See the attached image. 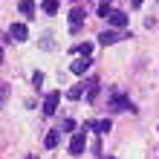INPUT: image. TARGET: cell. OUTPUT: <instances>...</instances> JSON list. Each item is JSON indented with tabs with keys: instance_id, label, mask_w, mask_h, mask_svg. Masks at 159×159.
Here are the masks:
<instances>
[{
	"instance_id": "1",
	"label": "cell",
	"mask_w": 159,
	"mask_h": 159,
	"mask_svg": "<svg viewBox=\"0 0 159 159\" xmlns=\"http://www.w3.org/2000/svg\"><path fill=\"white\" fill-rule=\"evenodd\" d=\"M110 110H121V113H136V104L130 98L121 96V90H113L110 93Z\"/></svg>"
},
{
	"instance_id": "2",
	"label": "cell",
	"mask_w": 159,
	"mask_h": 159,
	"mask_svg": "<svg viewBox=\"0 0 159 159\" xmlns=\"http://www.w3.org/2000/svg\"><path fill=\"white\" fill-rule=\"evenodd\" d=\"M127 38V32H113V29H104L98 35V43H104V46H113V43H119V41H125Z\"/></svg>"
},
{
	"instance_id": "3",
	"label": "cell",
	"mask_w": 159,
	"mask_h": 159,
	"mask_svg": "<svg viewBox=\"0 0 159 159\" xmlns=\"http://www.w3.org/2000/svg\"><path fill=\"white\" fill-rule=\"evenodd\" d=\"M58 101H61V90L49 93V96L43 98V116H52L55 110H58Z\"/></svg>"
},
{
	"instance_id": "4",
	"label": "cell",
	"mask_w": 159,
	"mask_h": 159,
	"mask_svg": "<svg viewBox=\"0 0 159 159\" xmlns=\"http://www.w3.org/2000/svg\"><path fill=\"white\" fill-rule=\"evenodd\" d=\"M84 148H87V136H84V130H81V133L72 136V142H70V153H72V156H81V153H84Z\"/></svg>"
},
{
	"instance_id": "5",
	"label": "cell",
	"mask_w": 159,
	"mask_h": 159,
	"mask_svg": "<svg viewBox=\"0 0 159 159\" xmlns=\"http://www.w3.org/2000/svg\"><path fill=\"white\" fill-rule=\"evenodd\" d=\"M110 119H101V121H84V130H96V133H110Z\"/></svg>"
},
{
	"instance_id": "6",
	"label": "cell",
	"mask_w": 159,
	"mask_h": 159,
	"mask_svg": "<svg viewBox=\"0 0 159 159\" xmlns=\"http://www.w3.org/2000/svg\"><path fill=\"white\" fill-rule=\"evenodd\" d=\"M107 20H110V26H116V29H125L127 26V15L119 12V9H113V12L107 15Z\"/></svg>"
},
{
	"instance_id": "7",
	"label": "cell",
	"mask_w": 159,
	"mask_h": 159,
	"mask_svg": "<svg viewBox=\"0 0 159 159\" xmlns=\"http://www.w3.org/2000/svg\"><path fill=\"white\" fill-rule=\"evenodd\" d=\"M9 35H12L15 41H26L29 38V29H26V23H12L9 26Z\"/></svg>"
},
{
	"instance_id": "8",
	"label": "cell",
	"mask_w": 159,
	"mask_h": 159,
	"mask_svg": "<svg viewBox=\"0 0 159 159\" xmlns=\"http://www.w3.org/2000/svg\"><path fill=\"white\" fill-rule=\"evenodd\" d=\"M84 23V9H72L70 12V32H78Z\"/></svg>"
},
{
	"instance_id": "9",
	"label": "cell",
	"mask_w": 159,
	"mask_h": 159,
	"mask_svg": "<svg viewBox=\"0 0 159 159\" xmlns=\"http://www.w3.org/2000/svg\"><path fill=\"white\" fill-rule=\"evenodd\" d=\"M70 70L75 72V75H84V72L90 70V58H81V55H78V58H75V61L70 64Z\"/></svg>"
},
{
	"instance_id": "10",
	"label": "cell",
	"mask_w": 159,
	"mask_h": 159,
	"mask_svg": "<svg viewBox=\"0 0 159 159\" xmlns=\"http://www.w3.org/2000/svg\"><path fill=\"white\" fill-rule=\"evenodd\" d=\"M17 9H20V15L32 17V15H35V0H20V3H17Z\"/></svg>"
},
{
	"instance_id": "11",
	"label": "cell",
	"mask_w": 159,
	"mask_h": 159,
	"mask_svg": "<svg viewBox=\"0 0 159 159\" xmlns=\"http://www.w3.org/2000/svg\"><path fill=\"white\" fill-rule=\"evenodd\" d=\"M98 87H101V84H98V78H90V81H87V98H90V101L98 96Z\"/></svg>"
},
{
	"instance_id": "12",
	"label": "cell",
	"mask_w": 159,
	"mask_h": 159,
	"mask_svg": "<svg viewBox=\"0 0 159 159\" xmlns=\"http://www.w3.org/2000/svg\"><path fill=\"white\" fill-rule=\"evenodd\" d=\"M58 133H61V130H49L46 139H43V145H46V148H58V139H61Z\"/></svg>"
},
{
	"instance_id": "13",
	"label": "cell",
	"mask_w": 159,
	"mask_h": 159,
	"mask_svg": "<svg viewBox=\"0 0 159 159\" xmlns=\"http://www.w3.org/2000/svg\"><path fill=\"white\" fill-rule=\"evenodd\" d=\"M75 52L81 55V58H90V55H93V43H78Z\"/></svg>"
},
{
	"instance_id": "14",
	"label": "cell",
	"mask_w": 159,
	"mask_h": 159,
	"mask_svg": "<svg viewBox=\"0 0 159 159\" xmlns=\"http://www.w3.org/2000/svg\"><path fill=\"white\" fill-rule=\"evenodd\" d=\"M81 87H84V84H78V87H70V90H67V98H72V101H78V98L84 96V90H81Z\"/></svg>"
},
{
	"instance_id": "15",
	"label": "cell",
	"mask_w": 159,
	"mask_h": 159,
	"mask_svg": "<svg viewBox=\"0 0 159 159\" xmlns=\"http://www.w3.org/2000/svg\"><path fill=\"white\" fill-rule=\"evenodd\" d=\"M9 93H12V90H9V84H6V81H0V107L9 101Z\"/></svg>"
},
{
	"instance_id": "16",
	"label": "cell",
	"mask_w": 159,
	"mask_h": 159,
	"mask_svg": "<svg viewBox=\"0 0 159 159\" xmlns=\"http://www.w3.org/2000/svg\"><path fill=\"white\" fill-rule=\"evenodd\" d=\"M43 12L46 15H55V12H58V0H43Z\"/></svg>"
},
{
	"instance_id": "17",
	"label": "cell",
	"mask_w": 159,
	"mask_h": 159,
	"mask_svg": "<svg viewBox=\"0 0 159 159\" xmlns=\"http://www.w3.org/2000/svg\"><path fill=\"white\" fill-rule=\"evenodd\" d=\"M110 12H113V9H110V0H101L98 3V17H107Z\"/></svg>"
},
{
	"instance_id": "18",
	"label": "cell",
	"mask_w": 159,
	"mask_h": 159,
	"mask_svg": "<svg viewBox=\"0 0 159 159\" xmlns=\"http://www.w3.org/2000/svg\"><path fill=\"white\" fill-rule=\"evenodd\" d=\"M41 46H43V49H55V43H52L49 35H43V38H41Z\"/></svg>"
},
{
	"instance_id": "19",
	"label": "cell",
	"mask_w": 159,
	"mask_h": 159,
	"mask_svg": "<svg viewBox=\"0 0 159 159\" xmlns=\"http://www.w3.org/2000/svg\"><path fill=\"white\" fill-rule=\"evenodd\" d=\"M32 84H35V87H41V84H43V72H35V75H32Z\"/></svg>"
},
{
	"instance_id": "20",
	"label": "cell",
	"mask_w": 159,
	"mask_h": 159,
	"mask_svg": "<svg viewBox=\"0 0 159 159\" xmlns=\"http://www.w3.org/2000/svg\"><path fill=\"white\" fill-rule=\"evenodd\" d=\"M130 3H133V6H142V0H130Z\"/></svg>"
},
{
	"instance_id": "21",
	"label": "cell",
	"mask_w": 159,
	"mask_h": 159,
	"mask_svg": "<svg viewBox=\"0 0 159 159\" xmlns=\"http://www.w3.org/2000/svg\"><path fill=\"white\" fill-rule=\"evenodd\" d=\"M0 64H3V46H0Z\"/></svg>"
},
{
	"instance_id": "22",
	"label": "cell",
	"mask_w": 159,
	"mask_h": 159,
	"mask_svg": "<svg viewBox=\"0 0 159 159\" xmlns=\"http://www.w3.org/2000/svg\"><path fill=\"white\" fill-rule=\"evenodd\" d=\"M26 159H38V156H26Z\"/></svg>"
},
{
	"instance_id": "23",
	"label": "cell",
	"mask_w": 159,
	"mask_h": 159,
	"mask_svg": "<svg viewBox=\"0 0 159 159\" xmlns=\"http://www.w3.org/2000/svg\"><path fill=\"white\" fill-rule=\"evenodd\" d=\"M107 159H116V156H107Z\"/></svg>"
}]
</instances>
